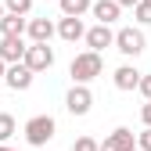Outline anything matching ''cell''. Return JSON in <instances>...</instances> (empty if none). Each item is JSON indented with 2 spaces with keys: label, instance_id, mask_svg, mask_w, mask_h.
<instances>
[{
  "label": "cell",
  "instance_id": "6da1fadb",
  "mask_svg": "<svg viewBox=\"0 0 151 151\" xmlns=\"http://www.w3.org/2000/svg\"><path fill=\"white\" fill-rule=\"evenodd\" d=\"M101 72H104V61H101V54H93V50L76 54L72 65H68V76H72V83H76V86H86L90 79H97Z\"/></svg>",
  "mask_w": 151,
  "mask_h": 151
},
{
  "label": "cell",
  "instance_id": "7a4b0ae2",
  "mask_svg": "<svg viewBox=\"0 0 151 151\" xmlns=\"http://www.w3.org/2000/svg\"><path fill=\"white\" fill-rule=\"evenodd\" d=\"M54 133H58V122H54L50 115H32L25 122V140H29V147H43L47 140H54Z\"/></svg>",
  "mask_w": 151,
  "mask_h": 151
},
{
  "label": "cell",
  "instance_id": "3957f363",
  "mask_svg": "<svg viewBox=\"0 0 151 151\" xmlns=\"http://www.w3.org/2000/svg\"><path fill=\"white\" fill-rule=\"evenodd\" d=\"M115 50H119V54H126V58H137V54L144 50V32H140V29H133V25L119 29V32H115Z\"/></svg>",
  "mask_w": 151,
  "mask_h": 151
},
{
  "label": "cell",
  "instance_id": "277c9868",
  "mask_svg": "<svg viewBox=\"0 0 151 151\" xmlns=\"http://www.w3.org/2000/svg\"><path fill=\"white\" fill-rule=\"evenodd\" d=\"M22 65H25L29 72H47V68L54 65V47H47V43H29Z\"/></svg>",
  "mask_w": 151,
  "mask_h": 151
},
{
  "label": "cell",
  "instance_id": "5b68a950",
  "mask_svg": "<svg viewBox=\"0 0 151 151\" xmlns=\"http://www.w3.org/2000/svg\"><path fill=\"white\" fill-rule=\"evenodd\" d=\"M25 50H29V43L22 40V36H0V58H4L7 65H22Z\"/></svg>",
  "mask_w": 151,
  "mask_h": 151
},
{
  "label": "cell",
  "instance_id": "8992f818",
  "mask_svg": "<svg viewBox=\"0 0 151 151\" xmlns=\"http://www.w3.org/2000/svg\"><path fill=\"white\" fill-rule=\"evenodd\" d=\"M65 108L72 111V115H86V111L93 108V93H90V86H76V83H72L68 97H65Z\"/></svg>",
  "mask_w": 151,
  "mask_h": 151
},
{
  "label": "cell",
  "instance_id": "52a82bcc",
  "mask_svg": "<svg viewBox=\"0 0 151 151\" xmlns=\"http://www.w3.org/2000/svg\"><path fill=\"white\" fill-rule=\"evenodd\" d=\"M101 151H137V137H133V129H126V126L111 129V133L104 137V144H101Z\"/></svg>",
  "mask_w": 151,
  "mask_h": 151
},
{
  "label": "cell",
  "instance_id": "ba28073f",
  "mask_svg": "<svg viewBox=\"0 0 151 151\" xmlns=\"http://www.w3.org/2000/svg\"><path fill=\"white\" fill-rule=\"evenodd\" d=\"M104 47H115V32H111L108 25H93V29H86V50L101 54Z\"/></svg>",
  "mask_w": 151,
  "mask_h": 151
},
{
  "label": "cell",
  "instance_id": "9c48e42d",
  "mask_svg": "<svg viewBox=\"0 0 151 151\" xmlns=\"http://www.w3.org/2000/svg\"><path fill=\"white\" fill-rule=\"evenodd\" d=\"M111 79H115V86H119V90H140L144 72H137V65H119Z\"/></svg>",
  "mask_w": 151,
  "mask_h": 151
},
{
  "label": "cell",
  "instance_id": "30bf717a",
  "mask_svg": "<svg viewBox=\"0 0 151 151\" xmlns=\"http://www.w3.org/2000/svg\"><path fill=\"white\" fill-rule=\"evenodd\" d=\"M54 32H58V25L50 18H29V40L32 43H50Z\"/></svg>",
  "mask_w": 151,
  "mask_h": 151
},
{
  "label": "cell",
  "instance_id": "8fae6325",
  "mask_svg": "<svg viewBox=\"0 0 151 151\" xmlns=\"http://www.w3.org/2000/svg\"><path fill=\"white\" fill-rule=\"evenodd\" d=\"M58 36H61L65 43L86 40V25H83V18H61V22H58Z\"/></svg>",
  "mask_w": 151,
  "mask_h": 151
},
{
  "label": "cell",
  "instance_id": "7c38bea8",
  "mask_svg": "<svg viewBox=\"0 0 151 151\" xmlns=\"http://www.w3.org/2000/svg\"><path fill=\"white\" fill-rule=\"evenodd\" d=\"M32 76H36V72H29L25 65H11V68H7V79H4V83H7V86L18 93V90H29V86H32Z\"/></svg>",
  "mask_w": 151,
  "mask_h": 151
},
{
  "label": "cell",
  "instance_id": "4fadbf2b",
  "mask_svg": "<svg viewBox=\"0 0 151 151\" xmlns=\"http://www.w3.org/2000/svg\"><path fill=\"white\" fill-rule=\"evenodd\" d=\"M93 18H97V25H111V22H115V18H119V4H115V0H93Z\"/></svg>",
  "mask_w": 151,
  "mask_h": 151
},
{
  "label": "cell",
  "instance_id": "5bb4252c",
  "mask_svg": "<svg viewBox=\"0 0 151 151\" xmlns=\"http://www.w3.org/2000/svg\"><path fill=\"white\" fill-rule=\"evenodd\" d=\"M22 32H29V22L22 14H4L0 18V36H22Z\"/></svg>",
  "mask_w": 151,
  "mask_h": 151
},
{
  "label": "cell",
  "instance_id": "9a60e30c",
  "mask_svg": "<svg viewBox=\"0 0 151 151\" xmlns=\"http://www.w3.org/2000/svg\"><path fill=\"white\" fill-rule=\"evenodd\" d=\"M58 4H61V18H83L93 7V0H58Z\"/></svg>",
  "mask_w": 151,
  "mask_h": 151
},
{
  "label": "cell",
  "instance_id": "2e32d148",
  "mask_svg": "<svg viewBox=\"0 0 151 151\" xmlns=\"http://www.w3.org/2000/svg\"><path fill=\"white\" fill-rule=\"evenodd\" d=\"M14 137V115L11 111H0V144H7Z\"/></svg>",
  "mask_w": 151,
  "mask_h": 151
},
{
  "label": "cell",
  "instance_id": "e0dca14e",
  "mask_svg": "<svg viewBox=\"0 0 151 151\" xmlns=\"http://www.w3.org/2000/svg\"><path fill=\"white\" fill-rule=\"evenodd\" d=\"M4 7H7V14H29L32 11V0H4Z\"/></svg>",
  "mask_w": 151,
  "mask_h": 151
},
{
  "label": "cell",
  "instance_id": "ac0fdd59",
  "mask_svg": "<svg viewBox=\"0 0 151 151\" xmlns=\"http://www.w3.org/2000/svg\"><path fill=\"white\" fill-rule=\"evenodd\" d=\"M133 18L140 25H151V0H140V4L133 7Z\"/></svg>",
  "mask_w": 151,
  "mask_h": 151
},
{
  "label": "cell",
  "instance_id": "d6986e66",
  "mask_svg": "<svg viewBox=\"0 0 151 151\" xmlns=\"http://www.w3.org/2000/svg\"><path fill=\"white\" fill-rule=\"evenodd\" d=\"M72 151H101V144L93 140V137H79V140L72 144Z\"/></svg>",
  "mask_w": 151,
  "mask_h": 151
},
{
  "label": "cell",
  "instance_id": "ffe728a7",
  "mask_svg": "<svg viewBox=\"0 0 151 151\" xmlns=\"http://www.w3.org/2000/svg\"><path fill=\"white\" fill-rule=\"evenodd\" d=\"M137 151H151V126H144V133H137Z\"/></svg>",
  "mask_w": 151,
  "mask_h": 151
},
{
  "label": "cell",
  "instance_id": "44dd1931",
  "mask_svg": "<svg viewBox=\"0 0 151 151\" xmlns=\"http://www.w3.org/2000/svg\"><path fill=\"white\" fill-rule=\"evenodd\" d=\"M140 93H144V101H151V76L140 79Z\"/></svg>",
  "mask_w": 151,
  "mask_h": 151
},
{
  "label": "cell",
  "instance_id": "7402d4cb",
  "mask_svg": "<svg viewBox=\"0 0 151 151\" xmlns=\"http://www.w3.org/2000/svg\"><path fill=\"white\" fill-rule=\"evenodd\" d=\"M140 122L151 126V101H144V108H140Z\"/></svg>",
  "mask_w": 151,
  "mask_h": 151
},
{
  "label": "cell",
  "instance_id": "603a6c76",
  "mask_svg": "<svg viewBox=\"0 0 151 151\" xmlns=\"http://www.w3.org/2000/svg\"><path fill=\"white\" fill-rule=\"evenodd\" d=\"M115 4H119V7H137L140 0H115Z\"/></svg>",
  "mask_w": 151,
  "mask_h": 151
},
{
  "label": "cell",
  "instance_id": "cb8c5ba5",
  "mask_svg": "<svg viewBox=\"0 0 151 151\" xmlns=\"http://www.w3.org/2000/svg\"><path fill=\"white\" fill-rule=\"evenodd\" d=\"M7 68H11V65H7L4 58H0V79H7Z\"/></svg>",
  "mask_w": 151,
  "mask_h": 151
},
{
  "label": "cell",
  "instance_id": "d4e9b609",
  "mask_svg": "<svg viewBox=\"0 0 151 151\" xmlns=\"http://www.w3.org/2000/svg\"><path fill=\"white\" fill-rule=\"evenodd\" d=\"M4 14H7V7H4V4H0V18H4Z\"/></svg>",
  "mask_w": 151,
  "mask_h": 151
},
{
  "label": "cell",
  "instance_id": "484cf974",
  "mask_svg": "<svg viewBox=\"0 0 151 151\" xmlns=\"http://www.w3.org/2000/svg\"><path fill=\"white\" fill-rule=\"evenodd\" d=\"M0 151H14V147H7V144H0Z\"/></svg>",
  "mask_w": 151,
  "mask_h": 151
}]
</instances>
